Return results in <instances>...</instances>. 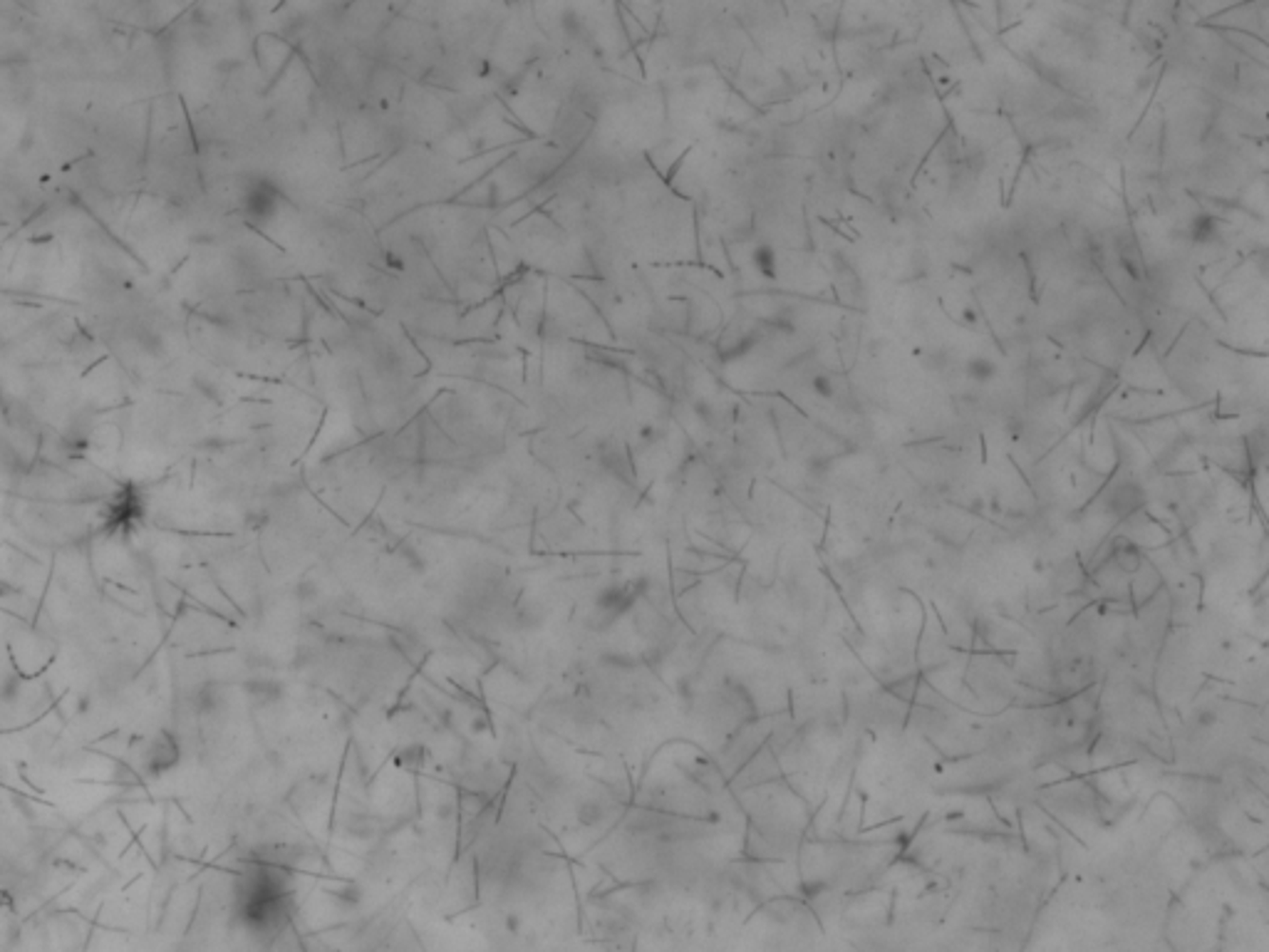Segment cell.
Segmentation results:
<instances>
[{
	"label": "cell",
	"instance_id": "obj_1",
	"mask_svg": "<svg viewBox=\"0 0 1269 952\" xmlns=\"http://www.w3.org/2000/svg\"><path fill=\"white\" fill-rule=\"evenodd\" d=\"M506 236L526 270L563 281H583L596 276L583 244L565 231L563 226H558L548 213H528L526 219L506 229Z\"/></svg>",
	"mask_w": 1269,
	"mask_h": 952
},
{
	"label": "cell",
	"instance_id": "obj_2",
	"mask_svg": "<svg viewBox=\"0 0 1269 952\" xmlns=\"http://www.w3.org/2000/svg\"><path fill=\"white\" fill-rule=\"evenodd\" d=\"M571 340L585 348H617L616 338L576 284L545 278V318L541 340Z\"/></svg>",
	"mask_w": 1269,
	"mask_h": 952
},
{
	"label": "cell",
	"instance_id": "obj_5",
	"mask_svg": "<svg viewBox=\"0 0 1269 952\" xmlns=\"http://www.w3.org/2000/svg\"><path fill=\"white\" fill-rule=\"evenodd\" d=\"M181 761V744L172 732H159L144 749L141 766L149 774H167Z\"/></svg>",
	"mask_w": 1269,
	"mask_h": 952
},
{
	"label": "cell",
	"instance_id": "obj_9",
	"mask_svg": "<svg viewBox=\"0 0 1269 952\" xmlns=\"http://www.w3.org/2000/svg\"><path fill=\"white\" fill-rule=\"evenodd\" d=\"M811 387H814V393L818 394L820 399H834V393H836L834 382H831V377H826V375H816L814 382H811Z\"/></svg>",
	"mask_w": 1269,
	"mask_h": 952
},
{
	"label": "cell",
	"instance_id": "obj_6",
	"mask_svg": "<svg viewBox=\"0 0 1269 952\" xmlns=\"http://www.w3.org/2000/svg\"><path fill=\"white\" fill-rule=\"evenodd\" d=\"M1190 236L1195 244H1210L1218 238V219L1212 213H1200L1190 224Z\"/></svg>",
	"mask_w": 1269,
	"mask_h": 952
},
{
	"label": "cell",
	"instance_id": "obj_4",
	"mask_svg": "<svg viewBox=\"0 0 1269 952\" xmlns=\"http://www.w3.org/2000/svg\"><path fill=\"white\" fill-rule=\"evenodd\" d=\"M593 132H596V119L585 115V112L580 110V107H576V104L563 102L558 107L556 117H553L551 129H548V137H545V139L551 144H556L558 149H563L568 156H573L588 144Z\"/></svg>",
	"mask_w": 1269,
	"mask_h": 952
},
{
	"label": "cell",
	"instance_id": "obj_7",
	"mask_svg": "<svg viewBox=\"0 0 1269 952\" xmlns=\"http://www.w3.org/2000/svg\"><path fill=\"white\" fill-rule=\"evenodd\" d=\"M751 264H754V268H757V273L762 278H771V281L776 278V253L771 246L766 244L757 246L754 253H751Z\"/></svg>",
	"mask_w": 1269,
	"mask_h": 952
},
{
	"label": "cell",
	"instance_id": "obj_8",
	"mask_svg": "<svg viewBox=\"0 0 1269 952\" xmlns=\"http://www.w3.org/2000/svg\"><path fill=\"white\" fill-rule=\"evenodd\" d=\"M967 375L975 382H980V385H987V382H992L994 377H997V365H994L992 360H987V357H972V360L967 362Z\"/></svg>",
	"mask_w": 1269,
	"mask_h": 952
},
{
	"label": "cell",
	"instance_id": "obj_3",
	"mask_svg": "<svg viewBox=\"0 0 1269 952\" xmlns=\"http://www.w3.org/2000/svg\"><path fill=\"white\" fill-rule=\"evenodd\" d=\"M442 40L432 23L412 18L397 6L392 20L379 32L377 63L399 72L410 82H422L442 58Z\"/></svg>",
	"mask_w": 1269,
	"mask_h": 952
}]
</instances>
